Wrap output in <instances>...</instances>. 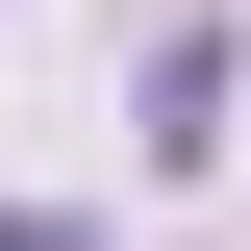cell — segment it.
Listing matches in <instances>:
<instances>
[{
	"label": "cell",
	"mask_w": 251,
	"mask_h": 251,
	"mask_svg": "<svg viewBox=\"0 0 251 251\" xmlns=\"http://www.w3.org/2000/svg\"><path fill=\"white\" fill-rule=\"evenodd\" d=\"M0 251H100V226H50V201H0Z\"/></svg>",
	"instance_id": "6da1fadb"
}]
</instances>
